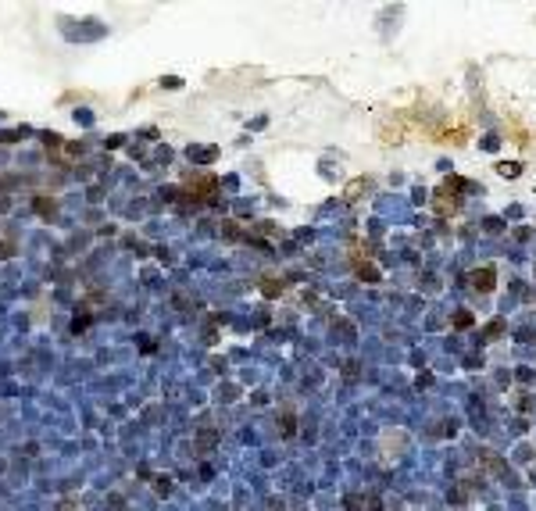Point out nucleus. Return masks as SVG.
Returning a JSON list of instances; mask_svg holds the SVG:
<instances>
[{
    "label": "nucleus",
    "mask_w": 536,
    "mask_h": 511,
    "mask_svg": "<svg viewBox=\"0 0 536 511\" xmlns=\"http://www.w3.org/2000/svg\"><path fill=\"white\" fill-rule=\"evenodd\" d=\"M36 211H39V215H54L57 208H54V201H43V197H36Z\"/></svg>",
    "instance_id": "obj_3"
},
{
    "label": "nucleus",
    "mask_w": 536,
    "mask_h": 511,
    "mask_svg": "<svg viewBox=\"0 0 536 511\" xmlns=\"http://www.w3.org/2000/svg\"><path fill=\"white\" fill-rule=\"evenodd\" d=\"M361 275H365V283H376V279H379V272H376L372 265H361Z\"/></svg>",
    "instance_id": "obj_6"
},
{
    "label": "nucleus",
    "mask_w": 536,
    "mask_h": 511,
    "mask_svg": "<svg viewBox=\"0 0 536 511\" xmlns=\"http://www.w3.org/2000/svg\"><path fill=\"white\" fill-rule=\"evenodd\" d=\"M472 286H475V290H493V272H490V268L472 272Z\"/></svg>",
    "instance_id": "obj_1"
},
{
    "label": "nucleus",
    "mask_w": 536,
    "mask_h": 511,
    "mask_svg": "<svg viewBox=\"0 0 536 511\" xmlns=\"http://www.w3.org/2000/svg\"><path fill=\"white\" fill-rule=\"evenodd\" d=\"M293 415H282V436H293Z\"/></svg>",
    "instance_id": "obj_7"
},
{
    "label": "nucleus",
    "mask_w": 536,
    "mask_h": 511,
    "mask_svg": "<svg viewBox=\"0 0 536 511\" xmlns=\"http://www.w3.org/2000/svg\"><path fill=\"white\" fill-rule=\"evenodd\" d=\"M458 326H461V329H465V326H472V314H468V311H461V314H458Z\"/></svg>",
    "instance_id": "obj_9"
},
{
    "label": "nucleus",
    "mask_w": 536,
    "mask_h": 511,
    "mask_svg": "<svg viewBox=\"0 0 536 511\" xmlns=\"http://www.w3.org/2000/svg\"><path fill=\"white\" fill-rule=\"evenodd\" d=\"M261 293H265V297H275V293H282V283L268 279V283H261Z\"/></svg>",
    "instance_id": "obj_4"
},
{
    "label": "nucleus",
    "mask_w": 536,
    "mask_h": 511,
    "mask_svg": "<svg viewBox=\"0 0 536 511\" xmlns=\"http://www.w3.org/2000/svg\"><path fill=\"white\" fill-rule=\"evenodd\" d=\"M168 490H172V479H168V476H164V479L157 483V493H168Z\"/></svg>",
    "instance_id": "obj_8"
},
{
    "label": "nucleus",
    "mask_w": 536,
    "mask_h": 511,
    "mask_svg": "<svg viewBox=\"0 0 536 511\" xmlns=\"http://www.w3.org/2000/svg\"><path fill=\"white\" fill-rule=\"evenodd\" d=\"M11 254H15V247H11V243L4 240V243H0V258H11Z\"/></svg>",
    "instance_id": "obj_10"
},
{
    "label": "nucleus",
    "mask_w": 536,
    "mask_h": 511,
    "mask_svg": "<svg viewBox=\"0 0 536 511\" xmlns=\"http://www.w3.org/2000/svg\"><path fill=\"white\" fill-rule=\"evenodd\" d=\"M215 443H218V432H215V429H204L200 436H197V447H200V454H208Z\"/></svg>",
    "instance_id": "obj_2"
},
{
    "label": "nucleus",
    "mask_w": 536,
    "mask_h": 511,
    "mask_svg": "<svg viewBox=\"0 0 536 511\" xmlns=\"http://www.w3.org/2000/svg\"><path fill=\"white\" fill-rule=\"evenodd\" d=\"M343 504H347V511H365V500H361L358 493H350V497H347Z\"/></svg>",
    "instance_id": "obj_5"
}]
</instances>
